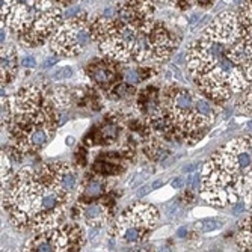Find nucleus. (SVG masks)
Listing matches in <instances>:
<instances>
[{
	"label": "nucleus",
	"instance_id": "nucleus-2",
	"mask_svg": "<svg viewBox=\"0 0 252 252\" xmlns=\"http://www.w3.org/2000/svg\"><path fill=\"white\" fill-rule=\"evenodd\" d=\"M201 198L212 207L226 209L242 202L252 212V136L220 145L201 168Z\"/></svg>",
	"mask_w": 252,
	"mask_h": 252
},
{
	"label": "nucleus",
	"instance_id": "nucleus-8",
	"mask_svg": "<svg viewBox=\"0 0 252 252\" xmlns=\"http://www.w3.org/2000/svg\"><path fill=\"white\" fill-rule=\"evenodd\" d=\"M86 243L83 228L77 222H63L47 231L35 233L26 242L29 252H74L82 251Z\"/></svg>",
	"mask_w": 252,
	"mask_h": 252
},
{
	"label": "nucleus",
	"instance_id": "nucleus-14",
	"mask_svg": "<svg viewBox=\"0 0 252 252\" xmlns=\"http://www.w3.org/2000/svg\"><path fill=\"white\" fill-rule=\"evenodd\" d=\"M0 80H2V86H8L12 83L14 77L17 76L18 71V58H17V50L12 45H2V52H0Z\"/></svg>",
	"mask_w": 252,
	"mask_h": 252
},
{
	"label": "nucleus",
	"instance_id": "nucleus-13",
	"mask_svg": "<svg viewBox=\"0 0 252 252\" xmlns=\"http://www.w3.org/2000/svg\"><path fill=\"white\" fill-rule=\"evenodd\" d=\"M107 177L100 175L97 172H93L91 175H86V178L80 185V192L76 201H93L100 199L107 192Z\"/></svg>",
	"mask_w": 252,
	"mask_h": 252
},
{
	"label": "nucleus",
	"instance_id": "nucleus-20",
	"mask_svg": "<svg viewBox=\"0 0 252 252\" xmlns=\"http://www.w3.org/2000/svg\"><path fill=\"white\" fill-rule=\"evenodd\" d=\"M12 177H14L12 158L8 156V153H3L2 151V188L8 185Z\"/></svg>",
	"mask_w": 252,
	"mask_h": 252
},
{
	"label": "nucleus",
	"instance_id": "nucleus-6",
	"mask_svg": "<svg viewBox=\"0 0 252 252\" xmlns=\"http://www.w3.org/2000/svg\"><path fill=\"white\" fill-rule=\"evenodd\" d=\"M62 17L55 0H2V25L17 33L28 47L50 39Z\"/></svg>",
	"mask_w": 252,
	"mask_h": 252
},
{
	"label": "nucleus",
	"instance_id": "nucleus-5",
	"mask_svg": "<svg viewBox=\"0 0 252 252\" xmlns=\"http://www.w3.org/2000/svg\"><path fill=\"white\" fill-rule=\"evenodd\" d=\"M171 134L178 141L195 144L215 124L219 104L201 91L186 86H169L160 95Z\"/></svg>",
	"mask_w": 252,
	"mask_h": 252
},
{
	"label": "nucleus",
	"instance_id": "nucleus-27",
	"mask_svg": "<svg viewBox=\"0 0 252 252\" xmlns=\"http://www.w3.org/2000/svg\"><path fill=\"white\" fill-rule=\"evenodd\" d=\"M55 2H56L58 5H68V3L74 2V0H55Z\"/></svg>",
	"mask_w": 252,
	"mask_h": 252
},
{
	"label": "nucleus",
	"instance_id": "nucleus-26",
	"mask_svg": "<svg viewBox=\"0 0 252 252\" xmlns=\"http://www.w3.org/2000/svg\"><path fill=\"white\" fill-rule=\"evenodd\" d=\"M58 61H59L58 55H55V56H49L47 59H45V62H44V68H45V70H47V68H50V66L56 65V63H58Z\"/></svg>",
	"mask_w": 252,
	"mask_h": 252
},
{
	"label": "nucleus",
	"instance_id": "nucleus-15",
	"mask_svg": "<svg viewBox=\"0 0 252 252\" xmlns=\"http://www.w3.org/2000/svg\"><path fill=\"white\" fill-rule=\"evenodd\" d=\"M50 95L58 109H66L76 98V89L70 86H58L50 91Z\"/></svg>",
	"mask_w": 252,
	"mask_h": 252
},
{
	"label": "nucleus",
	"instance_id": "nucleus-23",
	"mask_svg": "<svg viewBox=\"0 0 252 252\" xmlns=\"http://www.w3.org/2000/svg\"><path fill=\"white\" fill-rule=\"evenodd\" d=\"M74 76V70L71 66H63V68H58L55 73H52V79L53 80H68Z\"/></svg>",
	"mask_w": 252,
	"mask_h": 252
},
{
	"label": "nucleus",
	"instance_id": "nucleus-21",
	"mask_svg": "<svg viewBox=\"0 0 252 252\" xmlns=\"http://www.w3.org/2000/svg\"><path fill=\"white\" fill-rule=\"evenodd\" d=\"M121 76H123V80L128 85H136L141 80H144L141 70H137V68H133V66H128V68H126V70H123Z\"/></svg>",
	"mask_w": 252,
	"mask_h": 252
},
{
	"label": "nucleus",
	"instance_id": "nucleus-18",
	"mask_svg": "<svg viewBox=\"0 0 252 252\" xmlns=\"http://www.w3.org/2000/svg\"><path fill=\"white\" fill-rule=\"evenodd\" d=\"M236 110L242 115L252 117V83L242 93V97L237 101Z\"/></svg>",
	"mask_w": 252,
	"mask_h": 252
},
{
	"label": "nucleus",
	"instance_id": "nucleus-3",
	"mask_svg": "<svg viewBox=\"0 0 252 252\" xmlns=\"http://www.w3.org/2000/svg\"><path fill=\"white\" fill-rule=\"evenodd\" d=\"M2 205L20 231L42 233L66 222L68 202L36 169H20L2 188Z\"/></svg>",
	"mask_w": 252,
	"mask_h": 252
},
{
	"label": "nucleus",
	"instance_id": "nucleus-12",
	"mask_svg": "<svg viewBox=\"0 0 252 252\" xmlns=\"http://www.w3.org/2000/svg\"><path fill=\"white\" fill-rule=\"evenodd\" d=\"M118 62L112 61L109 58H104L101 61H95L93 63H89L86 66V74L91 80H94L95 83L101 86H113L118 83L120 73L117 70Z\"/></svg>",
	"mask_w": 252,
	"mask_h": 252
},
{
	"label": "nucleus",
	"instance_id": "nucleus-4",
	"mask_svg": "<svg viewBox=\"0 0 252 252\" xmlns=\"http://www.w3.org/2000/svg\"><path fill=\"white\" fill-rule=\"evenodd\" d=\"M2 126L8 128L20 156L39 153L61 127L59 109L52 100L50 91L26 85L14 95L2 98Z\"/></svg>",
	"mask_w": 252,
	"mask_h": 252
},
{
	"label": "nucleus",
	"instance_id": "nucleus-1",
	"mask_svg": "<svg viewBox=\"0 0 252 252\" xmlns=\"http://www.w3.org/2000/svg\"><path fill=\"white\" fill-rule=\"evenodd\" d=\"M186 66L198 91L223 104L252 83V42L237 12L219 14L189 45Z\"/></svg>",
	"mask_w": 252,
	"mask_h": 252
},
{
	"label": "nucleus",
	"instance_id": "nucleus-16",
	"mask_svg": "<svg viewBox=\"0 0 252 252\" xmlns=\"http://www.w3.org/2000/svg\"><path fill=\"white\" fill-rule=\"evenodd\" d=\"M237 246L243 251H252V213L240 223L236 236Z\"/></svg>",
	"mask_w": 252,
	"mask_h": 252
},
{
	"label": "nucleus",
	"instance_id": "nucleus-17",
	"mask_svg": "<svg viewBox=\"0 0 252 252\" xmlns=\"http://www.w3.org/2000/svg\"><path fill=\"white\" fill-rule=\"evenodd\" d=\"M237 15H239V21L242 25L245 38L252 42V0H245Z\"/></svg>",
	"mask_w": 252,
	"mask_h": 252
},
{
	"label": "nucleus",
	"instance_id": "nucleus-9",
	"mask_svg": "<svg viewBox=\"0 0 252 252\" xmlns=\"http://www.w3.org/2000/svg\"><path fill=\"white\" fill-rule=\"evenodd\" d=\"M59 28L50 36V49L55 55L63 58H73L83 53V50L93 41L91 26H88L86 15L83 12L63 18Z\"/></svg>",
	"mask_w": 252,
	"mask_h": 252
},
{
	"label": "nucleus",
	"instance_id": "nucleus-11",
	"mask_svg": "<svg viewBox=\"0 0 252 252\" xmlns=\"http://www.w3.org/2000/svg\"><path fill=\"white\" fill-rule=\"evenodd\" d=\"M73 218L82 220L91 233H100L101 228L110 222V207L100 199L93 201H76L73 207Z\"/></svg>",
	"mask_w": 252,
	"mask_h": 252
},
{
	"label": "nucleus",
	"instance_id": "nucleus-24",
	"mask_svg": "<svg viewBox=\"0 0 252 252\" xmlns=\"http://www.w3.org/2000/svg\"><path fill=\"white\" fill-rule=\"evenodd\" d=\"M21 66L23 68H29V70H32V68H35L36 66V61H35V58L33 56H25L21 59Z\"/></svg>",
	"mask_w": 252,
	"mask_h": 252
},
{
	"label": "nucleus",
	"instance_id": "nucleus-22",
	"mask_svg": "<svg viewBox=\"0 0 252 252\" xmlns=\"http://www.w3.org/2000/svg\"><path fill=\"white\" fill-rule=\"evenodd\" d=\"M172 2V0H171ZM177 3L178 8L181 9H188V8H192V6H199V8H207L209 5H212L213 0H174Z\"/></svg>",
	"mask_w": 252,
	"mask_h": 252
},
{
	"label": "nucleus",
	"instance_id": "nucleus-10",
	"mask_svg": "<svg viewBox=\"0 0 252 252\" xmlns=\"http://www.w3.org/2000/svg\"><path fill=\"white\" fill-rule=\"evenodd\" d=\"M36 171L68 204L77 199L82 181L73 165L66 162H49Z\"/></svg>",
	"mask_w": 252,
	"mask_h": 252
},
{
	"label": "nucleus",
	"instance_id": "nucleus-7",
	"mask_svg": "<svg viewBox=\"0 0 252 252\" xmlns=\"http://www.w3.org/2000/svg\"><path fill=\"white\" fill-rule=\"evenodd\" d=\"M158 222V210L150 202H134L110 222V236L123 246L144 243Z\"/></svg>",
	"mask_w": 252,
	"mask_h": 252
},
{
	"label": "nucleus",
	"instance_id": "nucleus-19",
	"mask_svg": "<svg viewBox=\"0 0 252 252\" xmlns=\"http://www.w3.org/2000/svg\"><path fill=\"white\" fill-rule=\"evenodd\" d=\"M195 230L199 231V233H212V231H216L219 228H222V220H218V219H204V220H199L195 223Z\"/></svg>",
	"mask_w": 252,
	"mask_h": 252
},
{
	"label": "nucleus",
	"instance_id": "nucleus-25",
	"mask_svg": "<svg viewBox=\"0 0 252 252\" xmlns=\"http://www.w3.org/2000/svg\"><path fill=\"white\" fill-rule=\"evenodd\" d=\"M186 186V180L183 177H175L172 181H171V188L175 189V190H180V189H185Z\"/></svg>",
	"mask_w": 252,
	"mask_h": 252
},
{
	"label": "nucleus",
	"instance_id": "nucleus-29",
	"mask_svg": "<svg viewBox=\"0 0 252 252\" xmlns=\"http://www.w3.org/2000/svg\"><path fill=\"white\" fill-rule=\"evenodd\" d=\"M160 2H166V0H160Z\"/></svg>",
	"mask_w": 252,
	"mask_h": 252
},
{
	"label": "nucleus",
	"instance_id": "nucleus-28",
	"mask_svg": "<svg viewBox=\"0 0 252 252\" xmlns=\"http://www.w3.org/2000/svg\"><path fill=\"white\" fill-rule=\"evenodd\" d=\"M163 186V181L162 180H158V181H156L154 185H153V189H156V188H162Z\"/></svg>",
	"mask_w": 252,
	"mask_h": 252
}]
</instances>
